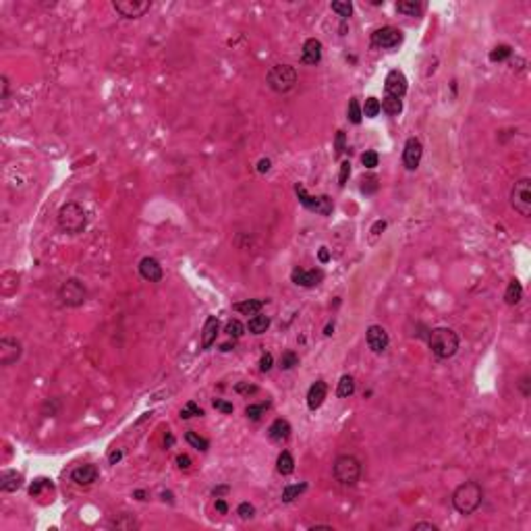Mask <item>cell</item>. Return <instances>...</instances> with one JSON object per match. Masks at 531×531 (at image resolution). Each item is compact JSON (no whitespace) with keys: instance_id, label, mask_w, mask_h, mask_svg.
<instances>
[{"instance_id":"35","label":"cell","mask_w":531,"mask_h":531,"mask_svg":"<svg viewBox=\"0 0 531 531\" xmlns=\"http://www.w3.org/2000/svg\"><path fill=\"white\" fill-rule=\"evenodd\" d=\"M185 440L189 442L193 448L201 450V452H206V450L210 448V442H208L206 438H201V436H199L197 432H187V434H185Z\"/></svg>"},{"instance_id":"50","label":"cell","mask_w":531,"mask_h":531,"mask_svg":"<svg viewBox=\"0 0 531 531\" xmlns=\"http://www.w3.org/2000/svg\"><path fill=\"white\" fill-rule=\"evenodd\" d=\"M519 390H521V394H523L525 398L531 394V378L527 376V373H525V376H523L521 380H519Z\"/></svg>"},{"instance_id":"49","label":"cell","mask_w":531,"mask_h":531,"mask_svg":"<svg viewBox=\"0 0 531 531\" xmlns=\"http://www.w3.org/2000/svg\"><path fill=\"white\" fill-rule=\"evenodd\" d=\"M235 392H239V394H256V392H258V386L249 384V382H239V384L235 386Z\"/></svg>"},{"instance_id":"44","label":"cell","mask_w":531,"mask_h":531,"mask_svg":"<svg viewBox=\"0 0 531 531\" xmlns=\"http://www.w3.org/2000/svg\"><path fill=\"white\" fill-rule=\"evenodd\" d=\"M378 162H380V156L373 151V149H369V151H365V154H361V164L365 166V168H369V170H373L378 166Z\"/></svg>"},{"instance_id":"3","label":"cell","mask_w":531,"mask_h":531,"mask_svg":"<svg viewBox=\"0 0 531 531\" xmlns=\"http://www.w3.org/2000/svg\"><path fill=\"white\" fill-rule=\"evenodd\" d=\"M56 224H58V229H60L62 233H67V235H79V233H83L85 226H87V212L83 210L81 204L69 201V204H65V206L58 210V214H56Z\"/></svg>"},{"instance_id":"59","label":"cell","mask_w":531,"mask_h":531,"mask_svg":"<svg viewBox=\"0 0 531 531\" xmlns=\"http://www.w3.org/2000/svg\"><path fill=\"white\" fill-rule=\"evenodd\" d=\"M133 498H137V500H147V492L145 490H135Z\"/></svg>"},{"instance_id":"1","label":"cell","mask_w":531,"mask_h":531,"mask_svg":"<svg viewBox=\"0 0 531 531\" xmlns=\"http://www.w3.org/2000/svg\"><path fill=\"white\" fill-rule=\"evenodd\" d=\"M452 507L459 515H473L482 502H484V488L482 484L469 479V482H463L454 492H452Z\"/></svg>"},{"instance_id":"39","label":"cell","mask_w":531,"mask_h":531,"mask_svg":"<svg viewBox=\"0 0 531 531\" xmlns=\"http://www.w3.org/2000/svg\"><path fill=\"white\" fill-rule=\"evenodd\" d=\"M347 116H349V120H351L353 124H359V122H361V118H363V112H361V106H359V100H357V98H353V100L349 102Z\"/></svg>"},{"instance_id":"46","label":"cell","mask_w":531,"mask_h":531,"mask_svg":"<svg viewBox=\"0 0 531 531\" xmlns=\"http://www.w3.org/2000/svg\"><path fill=\"white\" fill-rule=\"evenodd\" d=\"M237 515L241 517V519H254V515H256V507L254 504H249V502H241L239 504V509H237Z\"/></svg>"},{"instance_id":"21","label":"cell","mask_w":531,"mask_h":531,"mask_svg":"<svg viewBox=\"0 0 531 531\" xmlns=\"http://www.w3.org/2000/svg\"><path fill=\"white\" fill-rule=\"evenodd\" d=\"M218 332H220V322H218L216 316H210V318L206 320L204 328H201V349H204V351H208V349L214 345V342H216Z\"/></svg>"},{"instance_id":"31","label":"cell","mask_w":531,"mask_h":531,"mask_svg":"<svg viewBox=\"0 0 531 531\" xmlns=\"http://www.w3.org/2000/svg\"><path fill=\"white\" fill-rule=\"evenodd\" d=\"M382 110L388 114V116H398L402 112V100L398 98H392V96H386L382 102H380Z\"/></svg>"},{"instance_id":"29","label":"cell","mask_w":531,"mask_h":531,"mask_svg":"<svg viewBox=\"0 0 531 531\" xmlns=\"http://www.w3.org/2000/svg\"><path fill=\"white\" fill-rule=\"evenodd\" d=\"M353 392H355V378L349 376V373H345V376L338 380L336 394H338L340 398H349V396H353Z\"/></svg>"},{"instance_id":"33","label":"cell","mask_w":531,"mask_h":531,"mask_svg":"<svg viewBox=\"0 0 531 531\" xmlns=\"http://www.w3.org/2000/svg\"><path fill=\"white\" fill-rule=\"evenodd\" d=\"M295 365H299V355H297L295 351H285L283 355H280V359H278V367H280V369L289 371V369H293Z\"/></svg>"},{"instance_id":"10","label":"cell","mask_w":531,"mask_h":531,"mask_svg":"<svg viewBox=\"0 0 531 531\" xmlns=\"http://www.w3.org/2000/svg\"><path fill=\"white\" fill-rule=\"evenodd\" d=\"M112 7L124 19H139L151 9V3L149 0H114Z\"/></svg>"},{"instance_id":"57","label":"cell","mask_w":531,"mask_h":531,"mask_svg":"<svg viewBox=\"0 0 531 531\" xmlns=\"http://www.w3.org/2000/svg\"><path fill=\"white\" fill-rule=\"evenodd\" d=\"M229 490H231L229 486H218V488H214V490H212V496H216V498H220L222 494H229Z\"/></svg>"},{"instance_id":"4","label":"cell","mask_w":531,"mask_h":531,"mask_svg":"<svg viewBox=\"0 0 531 531\" xmlns=\"http://www.w3.org/2000/svg\"><path fill=\"white\" fill-rule=\"evenodd\" d=\"M332 475L340 486H357L361 477V461L353 454H340L332 465Z\"/></svg>"},{"instance_id":"6","label":"cell","mask_w":531,"mask_h":531,"mask_svg":"<svg viewBox=\"0 0 531 531\" xmlns=\"http://www.w3.org/2000/svg\"><path fill=\"white\" fill-rule=\"evenodd\" d=\"M511 206L519 216H523V218L531 216V179L529 176H523L513 185Z\"/></svg>"},{"instance_id":"18","label":"cell","mask_w":531,"mask_h":531,"mask_svg":"<svg viewBox=\"0 0 531 531\" xmlns=\"http://www.w3.org/2000/svg\"><path fill=\"white\" fill-rule=\"evenodd\" d=\"M98 477H100L98 467L91 465V463L79 465V467H75V469L71 471V482H75L77 486H91V484L98 482Z\"/></svg>"},{"instance_id":"40","label":"cell","mask_w":531,"mask_h":531,"mask_svg":"<svg viewBox=\"0 0 531 531\" xmlns=\"http://www.w3.org/2000/svg\"><path fill=\"white\" fill-rule=\"evenodd\" d=\"M224 332H226V336H231V338H241V336L245 334V326H243L239 320H229L226 326H224Z\"/></svg>"},{"instance_id":"48","label":"cell","mask_w":531,"mask_h":531,"mask_svg":"<svg viewBox=\"0 0 531 531\" xmlns=\"http://www.w3.org/2000/svg\"><path fill=\"white\" fill-rule=\"evenodd\" d=\"M212 404H214V409L222 411V413H226V415L235 411V407H233V404H231V402H226V400H222V398H214V400H212Z\"/></svg>"},{"instance_id":"55","label":"cell","mask_w":531,"mask_h":531,"mask_svg":"<svg viewBox=\"0 0 531 531\" xmlns=\"http://www.w3.org/2000/svg\"><path fill=\"white\" fill-rule=\"evenodd\" d=\"M216 511H218V513H222V515L229 513V504L222 500V498H216Z\"/></svg>"},{"instance_id":"7","label":"cell","mask_w":531,"mask_h":531,"mask_svg":"<svg viewBox=\"0 0 531 531\" xmlns=\"http://www.w3.org/2000/svg\"><path fill=\"white\" fill-rule=\"evenodd\" d=\"M58 299L67 307H81L87 301V289L79 278H67L58 289Z\"/></svg>"},{"instance_id":"13","label":"cell","mask_w":531,"mask_h":531,"mask_svg":"<svg viewBox=\"0 0 531 531\" xmlns=\"http://www.w3.org/2000/svg\"><path fill=\"white\" fill-rule=\"evenodd\" d=\"M365 342H367V347H369L371 353L382 355V353L388 349V345H390V336H388V332H386L382 326L373 324V326H369L367 332H365Z\"/></svg>"},{"instance_id":"27","label":"cell","mask_w":531,"mask_h":531,"mask_svg":"<svg viewBox=\"0 0 531 531\" xmlns=\"http://www.w3.org/2000/svg\"><path fill=\"white\" fill-rule=\"evenodd\" d=\"M521 299H523V285L517 278H513L504 291V301H507V305H517Z\"/></svg>"},{"instance_id":"58","label":"cell","mask_w":531,"mask_h":531,"mask_svg":"<svg viewBox=\"0 0 531 531\" xmlns=\"http://www.w3.org/2000/svg\"><path fill=\"white\" fill-rule=\"evenodd\" d=\"M384 229H386V222H384V220H378L376 224L371 226V233H373V235H380V231H384Z\"/></svg>"},{"instance_id":"2","label":"cell","mask_w":531,"mask_h":531,"mask_svg":"<svg viewBox=\"0 0 531 531\" xmlns=\"http://www.w3.org/2000/svg\"><path fill=\"white\" fill-rule=\"evenodd\" d=\"M427 345L434 357L438 359H450L457 355L461 338L452 328H434L427 336Z\"/></svg>"},{"instance_id":"24","label":"cell","mask_w":531,"mask_h":531,"mask_svg":"<svg viewBox=\"0 0 531 531\" xmlns=\"http://www.w3.org/2000/svg\"><path fill=\"white\" fill-rule=\"evenodd\" d=\"M276 471L280 473V475H291L293 471H295V459H293V454L289 452V450H283L278 454V459H276Z\"/></svg>"},{"instance_id":"42","label":"cell","mask_w":531,"mask_h":531,"mask_svg":"<svg viewBox=\"0 0 531 531\" xmlns=\"http://www.w3.org/2000/svg\"><path fill=\"white\" fill-rule=\"evenodd\" d=\"M359 187H361V193H365V195H369V193H376V189H378V176H373V174H369V176H363Z\"/></svg>"},{"instance_id":"54","label":"cell","mask_w":531,"mask_h":531,"mask_svg":"<svg viewBox=\"0 0 531 531\" xmlns=\"http://www.w3.org/2000/svg\"><path fill=\"white\" fill-rule=\"evenodd\" d=\"M270 168H272V162H270L268 158H262V160L258 162V172H260V174H266V172H270Z\"/></svg>"},{"instance_id":"30","label":"cell","mask_w":531,"mask_h":531,"mask_svg":"<svg viewBox=\"0 0 531 531\" xmlns=\"http://www.w3.org/2000/svg\"><path fill=\"white\" fill-rule=\"evenodd\" d=\"M307 490V484L305 482H301V484H289V486H285V490H283V502H293L295 498H299L303 492Z\"/></svg>"},{"instance_id":"43","label":"cell","mask_w":531,"mask_h":531,"mask_svg":"<svg viewBox=\"0 0 531 531\" xmlns=\"http://www.w3.org/2000/svg\"><path fill=\"white\" fill-rule=\"evenodd\" d=\"M195 415H204V409L201 407H197V404L193 402V400H189L185 404V407L181 409V419H189V417H195Z\"/></svg>"},{"instance_id":"47","label":"cell","mask_w":531,"mask_h":531,"mask_svg":"<svg viewBox=\"0 0 531 531\" xmlns=\"http://www.w3.org/2000/svg\"><path fill=\"white\" fill-rule=\"evenodd\" d=\"M349 176H351V162L349 160H345L340 164V172H338V185L340 187H345L347 185V181H349Z\"/></svg>"},{"instance_id":"52","label":"cell","mask_w":531,"mask_h":531,"mask_svg":"<svg viewBox=\"0 0 531 531\" xmlns=\"http://www.w3.org/2000/svg\"><path fill=\"white\" fill-rule=\"evenodd\" d=\"M176 465H179V469H185V471H187V469L191 467V459L187 457V454H179V457H176Z\"/></svg>"},{"instance_id":"19","label":"cell","mask_w":531,"mask_h":531,"mask_svg":"<svg viewBox=\"0 0 531 531\" xmlns=\"http://www.w3.org/2000/svg\"><path fill=\"white\" fill-rule=\"evenodd\" d=\"M326 394H328V384L324 380H316L307 390V407L311 411L320 409L324 404V400H326Z\"/></svg>"},{"instance_id":"62","label":"cell","mask_w":531,"mask_h":531,"mask_svg":"<svg viewBox=\"0 0 531 531\" xmlns=\"http://www.w3.org/2000/svg\"><path fill=\"white\" fill-rule=\"evenodd\" d=\"M309 529H311V531H314V529H330V531H332V525H311Z\"/></svg>"},{"instance_id":"12","label":"cell","mask_w":531,"mask_h":531,"mask_svg":"<svg viewBox=\"0 0 531 531\" xmlns=\"http://www.w3.org/2000/svg\"><path fill=\"white\" fill-rule=\"evenodd\" d=\"M21 355H23L21 340H17V338H13V336L0 338V365L9 367V365L17 363V361L21 359Z\"/></svg>"},{"instance_id":"26","label":"cell","mask_w":531,"mask_h":531,"mask_svg":"<svg viewBox=\"0 0 531 531\" xmlns=\"http://www.w3.org/2000/svg\"><path fill=\"white\" fill-rule=\"evenodd\" d=\"M396 11L409 17H419L423 13V3H419V0H400V3H396Z\"/></svg>"},{"instance_id":"61","label":"cell","mask_w":531,"mask_h":531,"mask_svg":"<svg viewBox=\"0 0 531 531\" xmlns=\"http://www.w3.org/2000/svg\"><path fill=\"white\" fill-rule=\"evenodd\" d=\"M233 349H235V342H233V345H231V342H224V345L220 347V351H224V353H226V351H233Z\"/></svg>"},{"instance_id":"11","label":"cell","mask_w":531,"mask_h":531,"mask_svg":"<svg viewBox=\"0 0 531 531\" xmlns=\"http://www.w3.org/2000/svg\"><path fill=\"white\" fill-rule=\"evenodd\" d=\"M421 158H423V145L417 137H409L404 141V147H402V164L407 170H417L419 164H421Z\"/></svg>"},{"instance_id":"14","label":"cell","mask_w":531,"mask_h":531,"mask_svg":"<svg viewBox=\"0 0 531 531\" xmlns=\"http://www.w3.org/2000/svg\"><path fill=\"white\" fill-rule=\"evenodd\" d=\"M407 77H404L402 71L398 69H392L388 75H386V81H384V89H386V96H392V98H398L402 100V96L407 93Z\"/></svg>"},{"instance_id":"64","label":"cell","mask_w":531,"mask_h":531,"mask_svg":"<svg viewBox=\"0 0 531 531\" xmlns=\"http://www.w3.org/2000/svg\"><path fill=\"white\" fill-rule=\"evenodd\" d=\"M172 442H174V438H172V434H168V436H166V444H168V446H170V444H172Z\"/></svg>"},{"instance_id":"36","label":"cell","mask_w":531,"mask_h":531,"mask_svg":"<svg viewBox=\"0 0 531 531\" xmlns=\"http://www.w3.org/2000/svg\"><path fill=\"white\" fill-rule=\"evenodd\" d=\"M330 9H332L340 19H349V17L353 15V3H349V0H345V3H338V0H334V3H330Z\"/></svg>"},{"instance_id":"45","label":"cell","mask_w":531,"mask_h":531,"mask_svg":"<svg viewBox=\"0 0 531 531\" xmlns=\"http://www.w3.org/2000/svg\"><path fill=\"white\" fill-rule=\"evenodd\" d=\"M0 100H3V110H7L9 108V93H11V83H9V77L7 75H3L0 77Z\"/></svg>"},{"instance_id":"34","label":"cell","mask_w":531,"mask_h":531,"mask_svg":"<svg viewBox=\"0 0 531 531\" xmlns=\"http://www.w3.org/2000/svg\"><path fill=\"white\" fill-rule=\"evenodd\" d=\"M268 407H270L268 400H266V402H258V404H249V407H245V415H247V419L258 421V419L268 411Z\"/></svg>"},{"instance_id":"16","label":"cell","mask_w":531,"mask_h":531,"mask_svg":"<svg viewBox=\"0 0 531 531\" xmlns=\"http://www.w3.org/2000/svg\"><path fill=\"white\" fill-rule=\"evenodd\" d=\"M137 268H139L141 278L147 280V283H160L162 276H164V270H162L160 262L156 260V258H149V256L141 258V262H139Z\"/></svg>"},{"instance_id":"20","label":"cell","mask_w":531,"mask_h":531,"mask_svg":"<svg viewBox=\"0 0 531 531\" xmlns=\"http://www.w3.org/2000/svg\"><path fill=\"white\" fill-rule=\"evenodd\" d=\"M291 432H293L291 423H289L287 419H283V417H278V419H274L272 425L268 427V438H270L272 442L283 444V442H287V440L291 438Z\"/></svg>"},{"instance_id":"8","label":"cell","mask_w":531,"mask_h":531,"mask_svg":"<svg viewBox=\"0 0 531 531\" xmlns=\"http://www.w3.org/2000/svg\"><path fill=\"white\" fill-rule=\"evenodd\" d=\"M295 193H297L301 206L307 208L309 212H316V214H320V216H330L332 210H334V204H332V199H330L328 195H318V197H314V195H309L307 189H305L303 185H299V183L295 185Z\"/></svg>"},{"instance_id":"37","label":"cell","mask_w":531,"mask_h":531,"mask_svg":"<svg viewBox=\"0 0 531 531\" xmlns=\"http://www.w3.org/2000/svg\"><path fill=\"white\" fill-rule=\"evenodd\" d=\"M511 54H513V48H511L509 44H500V46H496V48L490 52V60H492V62H502V60L511 58Z\"/></svg>"},{"instance_id":"32","label":"cell","mask_w":531,"mask_h":531,"mask_svg":"<svg viewBox=\"0 0 531 531\" xmlns=\"http://www.w3.org/2000/svg\"><path fill=\"white\" fill-rule=\"evenodd\" d=\"M361 112H363V116H367V118H376L380 112H382V106H380V100L378 98H367L365 100V104H363V108H361Z\"/></svg>"},{"instance_id":"63","label":"cell","mask_w":531,"mask_h":531,"mask_svg":"<svg viewBox=\"0 0 531 531\" xmlns=\"http://www.w3.org/2000/svg\"><path fill=\"white\" fill-rule=\"evenodd\" d=\"M332 330H334V326H332V324H328V326H326V332H324V334H326V336H330V334H332Z\"/></svg>"},{"instance_id":"9","label":"cell","mask_w":531,"mask_h":531,"mask_svg":"<svg viewBox=\"0 0 531 531\" xmlns=\"http://www.w3.org/2000/svg\"><path fill=\"white\" fill-rule=\"evenodd\" d=\"M400 42H402V31L392 25H384V27H378L371 31V46H376V48L390 50V48H396Z\"/></svg>"},{"instance_id":"25","label":"cell","mask_w":531,"mask_h":531,"mask_svg":"<svg viewBox=\"0 0 531 531\" xmlns=\"http://www.w3.org/2000/svg\"><path fill=\"white\" fill-rule=\"evenodd\" d=\"M108 525H110L112 529H122V531H131V529H137V527H139L137 519H135L133 515H127V513L116 515Z\"/></svg>"},{"instance_id":"38","label":"cell","mask_w":531,"mask_h":531,"mask_svg":"<svg viewBox=\"0 0 531 531\" xmlns=\"http://www.w3.org/2000/svg\"><path fill=\"white\" fill-rule=\"evenodd\" d=\"M345 151H347V135H345V131H336V137H334V158L340 160Z\"/></svg>"},{"instance_id":"28","label":"cell","mask_w":531,"mask_h":531,"mask_svg":"<svg viewBox=\"0 0 531 531\" xmlns=\"http://www.w3.org/2000/svg\"><path fill=\"white\" fill-rule=\"evenodd\" d=\"M268 328H270V318H268V316H262V314L251 316V320L247 322V330L251 332V334H264Z\"/></svg>"},{"instance_id":"23","label":"cell","mask_w":531,"mask_h":531,"mask_svg":"<svg viewBox=\"0 0 531 531\" xmlns=\"http://www.w3.org/2000/svg\"><path fill=\"white\" fill-rule=\"evenodd\" d=\"M266 303H268L266 299H245V301L235 303L233 309L239 311V314H243V316H258Z\"/></svg>"},{"instance_id":"60","label":"cell","mask_w":531,"mask_h":531,"mask_svg":"<svg viewBox=\"0 0 531 531\" xmlns=\"http://www.w3.org/2000/svg\"><path fill=\"white\" fill-rule=\"evenodd\" d=\"M328 260H330L328 249H326V247H322V249H320V262H328Z\"/></svg>"},{"instance_id":"51","label":"cell","mask_w":531,"mask_h":531,"mask_svg":"<svg viewBox=\"0 0 531 531\" xmlns=\"http://www.w3.org/2000/svg\"><path fill=\"white\" fill-rule=\"evenodd\" d=\"M272 365H274V357H272V353H266V355H262V359H260V371H270L272 369Z\"/></svg>"},{"instance_id":"22","label":"cell","mask_w":531,"mask_h":531,"mask_svg":"<svg viewBox=\"0 0 531 531\" xmlns=\"http://www.w3.org/2000/svg\"><path fill=\"white\" fill-rule=\"evenodd\" d=\"M23 486V475L17 473L15 469H7L0 475V490L3 492H17Z\"/></svg>"},{"instance_id":"17","label":"cell","mask_w":531,"mask_h":531,"mask_svg":"<svg viewBox=\"0 0 531 531\" xmlns=\"http://www.w3.org/2000/svg\"><path fill=\"white\" fill-rule=\"evenodd\" d=\"M322 54H324L322 42L316 40V38H309V40H305V44H303L301 62H303V65H309V67H316L318 62L322 60Z\"/></svg>"},{"instance_id":"15","label":"cell","mask_w":531,"mask_h":531,"mask_svg":"<svg viewBox=\"0 0 531 531\" xmlns=\"http://www.w3.org/2000/svg\"><path fill=\"white\" fill-rule=\"evenodd\" d=\"M291 280L299 287H305V289H314L318 287L322 280H324V272L320 268H314V270H303V268H293L291 272Z\"/></svg>"},{"instance_id":"5","label":"cell","mask_w":531,"mask_h":531,"mask_svg":"<svg viewBox=\"0 0 531 531\" xmlns=\"http://www.w3.org/2000/svg\"><path fill=\"white\" fill-rule=\"evenodd\" d=\"M299 81L297 69L291 65H274L266 75V83L276 93H289Z\"/></svg>"},{"instance_id":"53","label":"cell","mask_w":531,"mask_h":531,"mask_svg":"<svg viewBox=\"0 0 531 531\" xmlns=\"http://www.w3.org/2000/svg\"><path fill=\"white\" fill-rule=\"evenodd\" d=\"M421 529H427V531H438V525H434V523H425V521H421V523H415V525H413V531H421Z\"/></svg>"},{"instance_id":"56","label":"cell","mask_w":531,"mask_h":531,"mask_svg":"<svg viewBox=\"0 0 531 531\" xmlns=\"http://www.w3.org/2000/svg\"><path fill=\"white\" fill-rule=\"evenodd\" d=\"M120 459H122V450H112V452L108 454V463H110V465H116Z\"/></svg>"},{"instance_id":"41","label":"cell","mask_w":531,"mask_h":531,"mask_svg":"<svg viewBox=\"0 0 531 531\" xmlns=\"http://www.w3.org/2000/svg\"><path fill=\"white\" fill-rule=\"evenodd\" d=\"M46 488H52V482L46 479V477H38V479L31 482V486H29V496H40Z\"/></svg>"}]
</instances>
